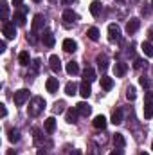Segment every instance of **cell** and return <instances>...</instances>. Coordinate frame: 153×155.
Returning a JSON list of instances; mask_svg holds the SVG:
<instances>
[{
	"mask_svg": "<svg viewBox=\"0 0 153 155\" xmlns=\"http://www.w3.org/2000/svg\"><path fill=\"white\" fill-rule=\"evenodd\" d=\"M45 87H47V92H50V94L58 92V87H60L58 78H49V79H47V83H45Z\"/></svg>",
	"mask_w": 153,
	"mask_h": 155,
	"instance_id": "13",
	"label": "cell"
},
{
	"mask_svg": "<svg viewBox=\"0 0 153 155\" xmlns=\"http://www.w3.org/2000/svg\"><path fill=\"white\" fill-rule=\"evenodd\" d=\"M76 108H77V112H79V116H90V112H92V107L86 103V101H81V103H77L76 105Z\"/></svg>",
	"mask_w": 153,
	"mask_h": 155,
	"instance_id": "10",
	"label": "cell"
},
{
	"mask_svg": "<svg viewBox=\"0 0 153 155\" xmlns=\"http://www.w3.org/2000/svg\"><path fill=\"white\" fill-rule=\"evenodd\" d=\"M33 2H36V4H38V2H41V0H33Z\"/></svg>",
	"mask_w": 153,
	"mask_h": 155,
	"instance_id": "47",
	"label": "cell"
},
{
	"mask_svg": "<svg viewBox=\"0 0 153 155\" xmlns=\"http://www.w3.org/2000/svg\"><path fill=\"white\" fill-rule=\"evenodd\" d=\"M49 63H50V69H52V72H60L61 71V61H60V58L56 56V54H52L50 58H49Z\"/></svg>",
	"mask_w": 153,
	"mask_h": 155,
	"instance_id": "12",
	"label": "cell"
},
{
	"mask_svg": "<svg viewBox=\"0 0 153 155\" xmlns=\"http://www.w3.org/2000/svg\"><path fill=\"white\" fill-rule=\"evenodd\" d=\"M112 141H114L115 150H122V148L126 146V139H124V135H122V134H114Z\"/></svg>",
	"mask_w": 153,
	"mask_h": 155,
	"instance_id": "9",
	"label": "cell"
},
{
	"mask_svg": "<svg viewBox=\"0 0 153 155\" xmlns=\"http://www.w3.org/2000/svg\"><path fill=\"white\" fill-rule=\"evenodd\" d=\"M126 97H128L130 101H133V99L137 97V94H135V88H133V87H128V88H126Z\"/></svg>",
	"mask_w": 153,
	"mask_h": 155,
	"instance_id": "34",
	"label": "cell"
},
{
	"mask_svg": "<svg viewBox=\"0 0 153 155\" xmlns=\"http://www.w3.org/2000/svg\"><path fill=\"white\" fill-rule=\"evenodd\" d=\"M135 69H142V67H146V61H142V60H135V65H133Z\"/></svg>",
	"mask_w": 153,
	"mask_h": 155,
	"instance_id": "35",
	"label": "cell"
},
{
	"mask_svg": "<svg viewBox=\"0 0 153 155\" xmlns=\"http://www.w3.org/2000/svg\"><path fill=\"white\" fill-rule=\"evenodd\" d=\"M126 71H128V65H126V63H122V61L115 63V76L117 78H122L126 74Z\"/></svg>",
	"mask_w": 153,
	"mask_h": 155,
	"instance_id": "23",
	"label": "cell"
},
{
	"mask_svg": "<svg viewBox=\"0 0 153 155\" xmlns=\"http://www.w3.org/2000/svg\"><path fill=\"white\" fill-rule=\"evenodd\" d=\"M43 126H45V132H47V134H52V132L56 130V119H54V117H47L45 123H43Z\"/></svg>",
	"mask_w": 153,
	"mask_h": 155,
	"instance_id": "22",
	"label": "cell"
},
{
	"mask_svg": "<svg viewBox=\"0 0 153 155\" xmlns=\"http://www.w3.org/2000/svg\"><path fill=\"white\" fill-rule=\"evenodd\" d=\"M83 78H85V81H94V79H96V71H94L92 67H86V69L83 71Z\"/></svg>",
	"mask_w": 153,
	"mask_h": 155,
	"instance_id": "25",
	"label": "cell"
},
{
	"mask_svg": "<svg viewBox=\"0 0 153 155\" xmlns=\"http://www.w3.org/2000/svg\"><path fill=\"white\" fill-rule=\"evenodd\" d=\"M112 123L114 124H121L122 123V110L121 108H117L114 114H112Z\"/></svg>",
	"mask_w": 153,
	"mask_h": 155,
	"instance_id": "31",
	"label": "cell"
},
{
	"mask_svg": "<svg viewBox=\"0 0 153 155\" xmlns=\"http://www.w3.org/2000/svg\"><path fill=\"white\" fill-rule=\"evenodd\" d=\"M144 117L146 119H151L153 117V96L148 94L146 96V105H144Z\"/></svg>",
	"mask_w": 153,
	"mask_h": 155,
	"instance_id": "7",
	"label": "cell"
},
{
	"mask_svg": "<svg viewBox=\"0 0 153 155\" xmlns=\"http://www.w3.org/2000/svg\"><path fill=\"white\" fill-rule=\"evenodd\" d=\"M141 49H142V52H144L148 58H153V45L150 43V41H142Z\"/></svg>",
	"mask_w": 153,
	"mask_h": 155,
	"instance_id": "26",
	"label": "cell"
},
{
	"mask_svg": "<svg viewBox=\"0 0 153 155\" xmlns=\"http://www.w3.org/2000/svg\"><path fill=\"white\" fill-rule=\"evenodd\" d=\"M86 35H88V38L92 40V41H97V40H99V29H97V27H90V29L86 31Z\"/></svg>",
	"mask_w": 153,
	"mask_h": 155,
	"instance_id": "29",
	"label": "cell"
},
{
	"mask_svg": "<svg viewBox=\"0 0 153 155\" xmlns=\"http://www.w3.org/2000/svg\"><path fill=\"white\" fill-rule=\"evenodd\" d=\"M139 83H141V87H144L146 90H148V88H151V81H150L146 76H141V78H139Z\"/></svg>",
	"mask_w": 153,
	"mask_h": 155,
	"instance_id": "33",
	"label": "cell"
},
{
	"mask_svg": "<svg viewBox=\"0 0 153 155\" xmlns=\"http://www.w3.org/2000/svg\"><path fill=\"white\" fill-rule=\"evenodd\" d=\"M65 94H67V96H74V94H77V85L74 83V81H69V83L65 85Z\"/></svg>",
	"mask_w": 153,
	"mask_h": 155,
	"instance_id": "24",
	"label": "cell"
},
{
	"mask_svg": "<svg viewBox=\"0 0 153 155\" xmlns=\"http://www.w3.org/2000/svg\"><path fill=\"white\" fill-rule=\"evenodd\" d=\"M96 63H97V67L105 72V71L108 69V58H106V54H99V56L96 58Z\"/></svg>",
	"mask_w": 153,
	"mask_h": 155,
	"instance_id": "20",
	"label": "cell"
},
{
	"mask_svg": "<svg viewBox=\"0 0 153 155\" xmlns=\"http://www.w3.org/2000/svg\"><path fill=\"white\" fill-rule=\"evenodd\" d=\"M7 47H5V41H0V52H4Z\"/></svg>",
	"mask_w": 153,
	"mask_h": 155,
	"instance_id": "38",
	"label": "cell"
},
{
	"mask_svg": "<svg viewBox=\"0 0 153 155\" xmlns=\"http://www.w3.org/2000/svg\"><path fill=\"white\" fill-rule=\"evenodd\" d=\"M151 150H153V144H151Z\"/></svg>",
	"mask_w": 153,
	"mask_h": 155,
	"instance_id": "49",
	"label": "cell"
},
{
	"mask_svg": "<svg viewBox=\"0 0 153 155\" xmlns=\"http://www.w3.org/2000/svg\"><path fill=\"white\" fill-rule=\"evenodd\" d=\"M77 18H79V16H77L72 9H65V11H63V20H65L67 24H74Z\"/></svg>",
	"mask_w": 153,
	"mask_h": 155,
	"instance_id": "16",
	"label": "cell"
},
{
	"mask_svg": "<svg viewBox=\"0 0 153 155\" xmlns=\"http://www.w3.org/2000/svg\"><path fill=\"white\" fill-rule=\"evenodd\" d=\"M2 33L7 40H13L16 36V27H15V22H4V27H2Z\"/></svg>",
	"mask_w": 153,
	"mask_h": 155,
	"instance_id": "3",
	"label": "cell"
},
{
	"mask_svg": "<svg viewBox=\"0 0 153 155\" xmlns=\"http://www.w3.org/2000/svg\"><path fill=\"white\" fill-rule=\"evenodd\" d=\"M9 141H11V143H18V141H20V132H18L16 128H11V130H9Z\"/></svg>",
	"mask_w": 153,
	"mask_h": 155,
	"instance_id": "32",
	"label": "cell"
},
{
	"mask_svg": "<svg viewBox=\"0 0 153 155\" xmlns=\"http://www.w3.org/2000/svg\"><path fill=\"white\" fill-rule=\"evenodd\" d=\"M7 155H18V153H15L13 150H9V152H7Z\"/></svg>",
	"mask_w": 153,
	"mask_h": 155,
	"instance_id": "43",
	"label": "cell"
},
{
	"mask_svg": "<svg viewBox=\"0 0 153 155\" xmlns=\"http://www.w3.org/2000/svg\"><path fill=\"white\" fill-rule=\"evenodd\" d=\"M101 11H103V4H101L99 0H94V2L90 4V13H92V16H99Z\"/></svg>",
	"mask_w": 153,
	"mask_h": 155,
	"instance_id": "18",
	"label": "cell"
},
{
	"mask_svg": "<svg viewBox=\"0 0 153 155\" xmlns=\"http://www.w3.org/2000/svg\"><path fill=\"white\" fill-rule=\"evenodd\" d=\"M18 63H20L22 67L31 65V56H29V52H27V51H22V52L18 54Z\"/></svg>",
	"mask_w": 153,
	"mask_h": 155,
	"instance_id": "19",
	"label": "cell"
},
{
	"mask_svg": "<svg viewBox=\"0 0 153 155\" xmlns=\"http://www.w3.org/2000/svg\"><path fill=\"white\" fill-rule=\"evenodd\" d=\"M150 38H153V27L150 29Z\"/></svg>",
	"mask_w": 153,
	"mask_h": 155,
	"instance_id": "44",
	"label": "cell"
},
{
	"mask_svg": "<svg viewBox=\"0 0 153 155\" xmlns=\"http://www.w3.org/2000/svg\"><path fill=\"white\" fill-rule=\"evenodd\" d=\"M139 155H150V153H146V152H141V153H139Z\"/></svg>",
	"mask_w": 153,
	"mask_h": 155,
	"instance_id": "45",
	"label": "cell"
},
{
	"mask_svg": "<svg viewBox=\"0 0 153 155\" xmlns=\"http://www.w3.org/2000/svg\"><path fill=\"white\" fill-rule=\"evenodd\" d=\"M0 114H2V117L7 116V110H5V107H4V105H0Z\"/></svg>",
	"mask_w": 153,
	"mask_h": 155,
	"instance_id": "37",
	"label": "cell"
},
{
	"mask_svg": "<svg viewBox=\"0 0 153 155\" xmlns=\"http://www.w3.org/2000/svg\"><path fill=\"white\" fill-rule=\"evenodd\" d=\"M25 13H27V7H25V5L22 7V11L15 13V22H16V25H25Z\"/></svg>",
	"mask_w": 153,
	"mask_h": 155,
	"instance_id": "15",
	"label": "cell"
},
{
	"mask_svg": "<svg viewBox=\"0 0 153 155\" xmlns=\"http://www.w3.org/2000/svg\"><path fill=\"white\" fill-rule=\"evenodd\" d=\"M45 107H47V103H45V99L43 97H40V96H36V97H33L31 99V103H29V116L31 117H38L43 110H45Z\"/></svg>",
	"mask_w": 153,
	"mask_h": 155,
	"instance_id": "1",
	"label": "cell"
},
{
	"mask_svg": "<svg viewBox=\"0 0 153 155\" xmlns=\"http://www.w3.org/2000/svg\"><path fill=\"white\" fill-rule=\"evenodd\" d=\"M101 87H103L105 90H110V88L114 87V79L108 78V76H103L101 78Z\"/></svg>",
	"mask_w": 153,
	"mask_h": 155,
	"instance_id": "27",
	"label": "cell"
},
{
	"mask_svg": "<svg viewBox=\"0 0 153 155\" xmlns=\"http://www.w3.org/2000/svg\"><path fill=\"white\" fill-rule=\"evenodd\" d=\"M110 155H122V152H121V150H117V152H112Z\"/></svg>",
	"mask_w": 153,
	"mask_h": 155,
	"instance_id": "41",
	"label": "cell"
},
{
	"mask_svg": "<svg viewBox=\"0 0 153 155\" xmlns=\"http://www.w3.org/2000/svg\"><path fill=\"white\" fill-rule=\"evenodd\" d=\"M63 107H65V103H63V101H58V103H56V112L60 114V112L63 110Z\"/></svg>",
	"mask_w": 153,
	"mask_h": 155,
	"instance_id": "36",
	"label": "cell"
},
{
	"mask_svg": "<svg viewBox=\"0 0 153 155\" xmlns=\"http://www.w3.org/2000/svg\"><path fill=\"white\" fill-rule=\"evenodd\" d=\"M2 4V20L7 22V16H9V5H7V0H0Z\"/></svg>",
	"mask_w": 153,
	"mask_h": 155,
	"instance_id": "30",
	"label": "cell"
},
{
	"mask_svg": "<svg viewBox=\"0 0 153 155\" xmlns=\"http://www.w3.org/2000/svg\"><path fill=\"white\" fill-rule=\"evenodd\" d=\"M24 0H13V5H22Z\"/></svg>",
	"mask_w": 153,
	"mask_h": 155,
	"instance_id": "39",
	"label": "cell"
},
{
	"mask_svg": "<svg viewBox=\"0 0 153 155\" xmlns=\"http://www.w3.org/2000/svg\"><path fill=\"white\" fill-rule=\"evenodd\" d=\"M151 7H153V0H151Z\"/></svg>",
	"mask_w": 153,
	"mask_h": 155,
	"instance_id": "48",
	"label": "cell"
},
{
	"mask_svg": "<svg viewBox=\"0 0 153 155\" xmlns=\"http://www.w3.org/2000/svg\"><path fill=\"white\" fill-rule=\"evenodd\" d=\"M108 40L110 41H119L121 40V29L117 24H110L108 25Z\"/></svg>",
	"mask_w": 153,
	"mask_h": 155,
	"instance_id": "4",
	"label": "cell"
},
{
	"mask_svg": "<svg viewBox=\"0 0 153 155\" xmlns=\"http://www.w3.org/2000/svg\"><path fill=\"white\" fill-rule=\"evenodd\" d=\"M67 72H69L70 76H76L77 72H79V67H77L76 61H69V63H67Z\"/></svg>",
	"mask_w": 153,
	"mask_h": 155,
	"instance_id": "28",
	"label": "cell"
},
{
	"mask_svg": "<svg viewBox=\"0 0 153 155\" xmlns=\"http://www.w3.org/2000/svg\"><path fill=\"white\" fill-rule=\"evenodd\" d=\"M41 41H43L45 47H52V45H54V35H52V31L45 29L43 35H41Z\"/></svg>",
	"mask_w": 153,
	"mask_h": 155,
	"instance_id": "8",
	"label": "cell"
},
{
	"mask_svg": "<svg viewBox=\"0 0 153 155\" xmlns=\"http://www.w3.org/2000/svg\"><path fill=\"white\" fill-rule=\"evenodd\" d=\"M61 2H63V4H65V5H70V4H72V2H74V0H61Z\"/></svg>",
	"mask_w": 153,
	"mask_h": 155,
	"instance_id": "40",
	"label": "cell"
},
{
	"mask_svg": "<svg viewBox=\"0 0 153 155\" xmlns=\"http://www.w3.org/2000/svg\"><path fill=\"white\" fill-rule=\"evenodd\" d=\"M36 155H45V152H43V150H38V152H36Z\"/></svg>",
	"mask_w": 153,
	"mask_h": 155,
	"instance_id": "42",
	"label": "cell"
},
{
	"mask_svg": "<svg viewBox=\"0 0 153 155\" xmlns=\"http://www.w3.org/2000/svg\"><path fill=\"white\" fill-rule=\"evenodd\" d=\"M76 49H77V43L74 40H70V38L63 40V51L65 52H76Z\"/></svg>",
	"mask_w": 153,
	"mask_h": 155,
	"instance_id": "17",
	"label": "cell"
},
{
	"mask_svg": "<svg viewBox=\"0 0 153 155\" xmlns=\"http://www.w3.org/2000/svg\"><path fill=\"white\" fill-rule=\"evenodd\" d=\"M94 128H97V130H105L106 128V117L105 116H97V117H94Z\"/></svg>",
	"mask_w": 153,
	"mask_h": 155,
	"instance_id": "21",
	"label": "cell"
},
{
	"mask_svg": "<svg viewBox=\"0 0 153 155\" xmlns=\"http://www.w3.org/2000/svg\"><path fill=\"white\" fill-rule=\"evenodd\" d=\"M43 27H45V16L43 15H34V18H33V33L43 31Z\"/></svg>",
	"mask_w": 153,
	"mask_h": 155,
	"instance_id": "5",
	"label": "cell"
},
{
	"mask_svg": "<svg viewBox=\"0 0 153 155\" xmlns=\"http://www.w3.org/2000/svg\"><path fill=\"white\" fill-rule=\"evenodd\" d=\"M79 94L86 99V97H90V94H92V88H90V81H85L83 79V83L79 85Z\"/></svg>",
	"mask_w": 153,
	"mask_h": 155,
	"instance_id": "14",
	"label": "cell"
},
{
	"mask_svg": "<svg viewBox=\"0 0 153 155\" xmlns=\"http://www.w3.org/2000/svg\"><path fill=\"white\" fill-rule=\"evenodd\" d=\"M77 116H79L77 108H69V110L65 112V119H67V123H70V124H76L77 123Z\"/></svg>",
	"mask_w": 153,
	"mask_h": 155,
	"instance_id": "11",
	"label": "cell"
},
{
	"mask_svg": "<svg viewBox=\"0 0 153 155\" xmlns=\"http://www.w3.org/2000/svg\"><path fill=\"white\" fill-rule=\"evenodd\" d=\"M13 99H15V105L22 107V105L29 99V90H27V88H20V90H16L15 96H13Z\"/></svg>",
	"mask_w": 153,
	"mask_h": 155,
	"instance_id": "2",
	"label": "cell"
},
{
	"mask_svg": "<svg viewBox=\"0 0 153 155\" xmlns=\"http://www.w3.org/2000/svg\"><path fill=\"white\" fill-rule=\"evenodd\" d=\"M49 2H50V4H54V2H56V0H49Z\"/></svg>",
	"mask_w": 153,
	"mask_h": 155,
	"instance_id": "46",
	"label": "cell"
},
{
	"mask_svg": "<svg viewBox=\"0 0 153 155\" xmlns=\"http://www.w3.org/2000/svg\"><path fill=\"white\" fill-rule=\"evenodd\" d=\"M139 27H141V20L139 18H130L128 24H126V33L128 35H133V33L139 31Z\"/></svg>",
	"mask_w": 153,
	"mask_h": 155,
	"instance_id": "6",
	"label": "cell"
}]
</instances>
